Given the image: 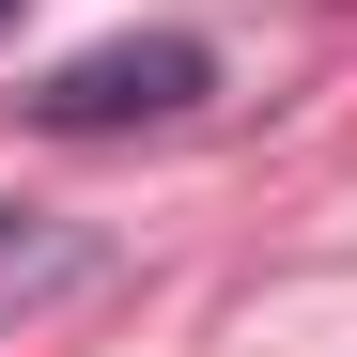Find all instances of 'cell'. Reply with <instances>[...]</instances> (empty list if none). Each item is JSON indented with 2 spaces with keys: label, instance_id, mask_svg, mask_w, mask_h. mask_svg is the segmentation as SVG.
I'll use <instances>...</instances> for the list:
<instances>
[{
  "label": "cell",
  "instance_id": "obj_1",
  "mask_svg": "<svg viewBox=\"0 0 357 357\" xmlns=\"http://www.w3.org/2000/svg\"><path fill=\"white\" fill-rule=\"evenodd\" d=\"M218 93V47L202 31H125V47H78V63H47L16 109L47 140H109V125H187Z\"/></svg>",
  "mask_w": 357,
  "mask_h": 357
},
{
  "label": "cell",
  "instance_id": "obj_2",
  "mask_svg": "<svg viewBox=\"0 0 357 357\" xmlns=\"http://www.w3.org/2000/svg\"><path fill=\"white\" fill-rule=\"evenodd\" d=\"M109 280V233L63 218V202H0V326H31V311H63V295Z\"/></svg>",
  "mask_w": 357,
  "mask_h": 357
},
{
  "label": "cell",
  "instance_id": "obj_3",
  "mask_svg": "<svg viewBox=\"0 0 357 357\" xmlns=\"http://www.w3.org/2000/svg\"><path fill=\"white\" fill-rule=\"evenodd\" d=\"M0 16H16V0H0Z\"/></svg>",
  "mask_w": 357,
  "mask_h": 357
}]
</instances>
